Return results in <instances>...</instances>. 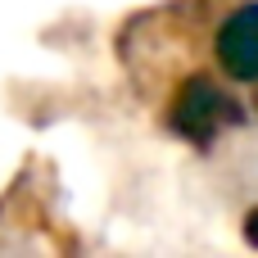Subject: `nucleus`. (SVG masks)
Here are the masks:
<instances>
[{
  "label": "nucleus",
  "mask_w": 258,
  "mask_h": 258,
  "mask_svg": "<svg viewBox=\"0 0 258 258\" xmlns=\"http://www.w3.org/2000/svg\"><path fill=\"white\" fill-rule=\"evenodd\" d=\"M245 109L227 95V86H218L213 77L195 73L181 82L177 100H172V132L186 136L190 145H213L227 127H240Z\"/></svg>",
  "instance_id": "obj_1"
},
{
  "label": "nucleus",
  "mask_w": 258,
  "mask_h": 258,
  "mask_svg": "<svg viewBox=\"0 0 258 258\" xmlns=\"http://www.w3.org/2000/svg\"><path fill=\"white\" fill-rule=\"evenodd\" d=\"M213 50H218V63H222L227 77L258 82V0L227 14V23L218 27Z\"/></svg>",
  "instance_id": "obj_2"
},
{
  "label": "nucleus",
  "mask_w": 258,
  "mask_h": 258,
  "mask_svg": "<svg viewBox=\"0 0 258 258\" xmlns=\"http://www.w3.org/2000/svg\"><path fill=\"white\" fill-rule=\"evenodd\" d=\"M245 240H249V245H258V209L245 218Z\"/></svg>",
  "instance_id": "obj_3"
}]
</instances>
